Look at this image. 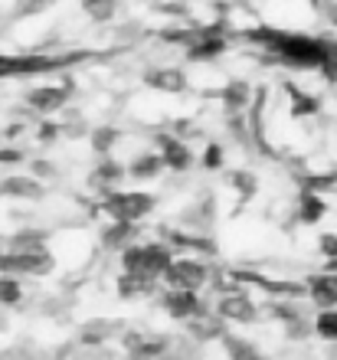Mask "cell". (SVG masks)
Masks as SVG:
<instances>
[{
    "mask_svg": "<svg viewBox=\"0 0 337 360\" xmlns=\"http://www.w3.org/2000/svg\"><path fill=\"white\" fill-rule=\"evenodd\" d=\"M243 39L269 49L279 63L295 69H321L328 59L337 56V43L321 37H308V33H291V30L259 27V30H246Z\"/></svg>",
    "mask_w": 337,
    "mask_h": 360,
    "instance_id": "1",
    "label": "cell"
},
{
    "mask_svg": "<svg viewBox=\"0 0 337 360\" xmlns=\"http://www.w3.org/2000/svg\"><path fill=\"white\" fill-rule=\"evenodd\" d=\"M53 252L43 233H17L10 239V249L0 256V272L10 275H46L53 272Z\"/></svg>",
    "mask_w": 337,
    "mask_h": 360,
    "instance_id": "2",
    "label": "cell"
},
{
    "mask_svg": "<svg viewBox=\"0 0 337 360\" xmlns=\"http://www.w3.org/2000/svg\"><path fill=\"white\" fill-rule=\"evenodd\" d=\"M154 193H144V190H108L102 193V213L108 219H128V223H141L154 210Z\"/></svg>",
    "mask_w": 337,
    "mask_h": 360,
    "instance_id": "3",
    "label": "cell"
},
{
    "mask_svg": "<svg viewBox=\"0 0 337 360\" xmlns=\"http://www.w3.org/2000/svg\"><path fill=\"white\" fill-rule=\"evenodd\" d=\"M170 262H174V252H170L167 243H148V246L122 249V266L128 272H141V275H151V278H160Z\"/></svg>",
    "mask_w": 337,
    "mask_h": 360,
    "instance_id": "4",
    "label": "cell"
},
{
    "mask_svg": "<svg viewBox=\"0 0 337 360\" xmlns=\"http://www.w3.org/2000/svg\"><path fill=\"white\" fill-rule=\"evenodd\" d=\"M75 56H43V53H23V56H4L0 53V79H23V76H43L53 69L69 66Z\"/></svg>",
    "mask_w": 337,
    "mask_h": 360,
    "instance_id": "5",
    "label": "cell"
},
{
    "mask_svg": "<svg viewBox=\"0 0 337 360\" xmlns=\"http://www.w3.org/2000/svg\"><path fill=\"white\" fill-rule=\"evenodd\" d=\"M160 278H164L167 288H193V292H200V288L210 282V269H206L200 259L184 256V259H174V262L164 269Z\"/></svg>",
    "mask_w": 337,
    "mask_h": 360,
    "instance_id": "6",
    "label": "cell"
},
{
    "mask_svg": "<svg viewBox=\"0 0 337 360\" xmlns=\"http://www.w3.org/2000/svg\"><path fill=\"white\" fill-rule=\"evenodd\" d=\"M216 311L223 314L226 321L233 324H253L259 321V308L243 288H229V292L220 295V302H216Z\"/></svg>",
    "mask_w": 337,
    "mask_h": 360,
    "instance_id": "7",
    "label": "cell"
},
{
    "mask_svg": "<svg viewBox=\"0 0 337 360\" xmlns=\"http://www.w3.org/2000/svg\"><path fill=\"white\" fill-rule=\"evenodd\" d=\"M160 304H164V311H167L174 321H190L193 314L206 311L203 298H200L193 288H167L164 298H160Z\"/></svg>",
    "mask_w": 337,
    "mask_h": 360,
    "instance_id": "8",
    "label": "cell"
},
{
    "mask_svg": "<svg viewBox=\"0 0 337 360\" xmlns=\"http://www.w3.org/2000/svg\"><path fill=\"white\" fill-rule=\"evenodd\" d=\"M187 59L190 63H210V59H220L229 49V43H226L220 33H213V30H197V33H190L187 37Z\"/></svg>",
    "mask_w": 337,
    "mask_h": 360,
    "instance_id": "9",
    "label": "cell"
},
{
    "mask_svg": "<svg viewBox=\"0 0 337 360\" xmlns=\"http://www.w3.org/2000/svg\"><path fill=\"white\" fill-rule=\"evenodd\" d=\"M158 151H160V161H164V167L167 171H190L193 167V151H190V144L184 141V138H177V134H160L158 138Z\"/></svg>",
    "mask_w": 337,
    "mask_h": 360,
    "instance_id": "10",
    "label": "cell"
},
{
    "mask_svg": "<svg viewBox=\"0 0 337 360\" xmlns=\"http://www.w3.org/2000/svg\"><path fill=\"white\" fill-rule=\"evenodd\" d=\"M69 98V89L66 86H39V89H30L27 92V105L33 108L37 115H53L59 112Z\"/></svg>",
    "mask_w": 337,
    "mask_h": 360,
    "instance_id": "11",
    "label": "cell"
},
{
    "mask_svg": "<svg viewBox=\"0 0 337 360\" xmlns=\"http://www.w3.org/2000/svg\"><path fill=\"white\" fill-rule=\"evenodd\" d=\"M144 86L154 89V92H170V95H177L187 89V76L180 72V69L174 66H160V69H144Z\"/></svg>",
    "mask_w": 337,
    "mask_h": 360,
    "instance_id": "12",
    "label": "cell"
},
{
    "mask_svg": "<svg viewBox=\"0 0 337 360\" xmlns=\"http://www.w3.org/2000/svg\"><path fill=\"white\" fill-rule=\"evenodd\" d=\"M305 288H308V298L318 308H337V272L334 269H328V272H321V275H311Z\"/></svg>",
    "mask_w": 337,
    "mask_h": 360,
    "instance_id": "13",
    "label": "cell"
},
{
    "mask_svg": "<svg viewBox=\"0 0 337 360\" xmlns=\"http://www.w3.org/2000/svg\"><path fill=\"white\" fill-rule=\"evenodd\" d=\"M187 324V331L197 338V341H213V338H226V318L220 311H200V314H193L190 321H184Z\"/></svg>",
    "mask_w": 337,
    "mask_h": 360,
    "instance_id": "14",
    "label": "cell"
},
{
    "mask_svg": "<svg viewBox=\"0 0 337 360\" xmlns=\"http://www.w3.org/2000/svg\"><path fill=\"white\" fill-rule=\"evenodd\" d=\"M0 197H13V200H39L43 197V184L39 177H4L0 180Z\"/></svg>",
    "mask_w": 337,
    "mask_h": 360,
    "instance_id": "15",
    "label": "cell"
},
{
    "mask_svg": "<svg viewBox=\"0 0 337 360\" xmlns=\"http://www.w3.org/2000/svg\"><path fill=\"white\" fill-rule=\"evenodd\" d=\"M324 213H328V203H324V197H321L314 187L301 190L298 197V219L305 223V226H318L321 219H324Z\"/></svg>",
    "mask_w": 337,
    "mask_h": 360,
    "instance_id": "16",
    "label": "cell"
},
{
    "mask_svg": "<svg viewBox=\"0 0 337 360\" xmlns=\"http://www.w3.org/2000/svg\"><path fill=\"white\" fill-rule=\"evenodd\" d=\"M125 174H128V167H122V164L112 161V158H102V164H98V167L92 171L89 184H92L95 190H102V193H108V190H115L118 184H122Z\"/></svg>",
    "mask_w": 337,
    "mask_h": 360,
    "instance_id": "17",
    "label": "cell"
},
{
    "mask_svg": "<svg viewBox=\"0 0 337 360\" xmlns=\"http://www.w3.org/2000/svg\"><path fill=\"white\" fill-rule=\"evenodd\" d=\"M154 285H158V278H151V275H141V272H128L125 269L122 275H118V282H115V288H118V295L122 298H141V295L154 292Z\"/></svg>",
    "mask_w": 337,
    "mask_h": 360,
    "instance_id": "18",
    "label": "cell"
},
{
    "mask_svg": "<svg viewBox=\"0 0 337 360\" xmlns=\"http://www.w3.org/2000/svg\"><path fill=\"white\" fill-rule=\"evenodd\" d=\"M160 171H164L160 151H141L128 164V177H134V180H154V177H160Z\"/></svg>",
    "mask_w": 337,
    "mask_h": 360,
    "instance_id": "19",
    "label": "cell"
},
{
    "mask_svg": "<svg viewBox=\"0 0 337 360\" xmlns=\"http://www.w3.org/2000/svg\"><path fill=\"white\" fill-rule=\"evenodd\" d=\"M138 223H128V219H112V226H105L102 229V243L108 249H125V246H132L134 236H138Z\"/></svg>",
    "mask_w": 337,
    "mask_h": 360,
    "instance_id": "20",
    "label": "cell"
},
{
    "mask_svg": "<svg viewBox=\"0 0 337 360\" xmlns=\"http://www.w3.org/2000/svg\"><path fill=\"white\" fill-rule=\"evenodd\" d=\"M249 95H253V89H249V82H243V79H233L229 86L220 92V98H223L226 112H246V105H249Z\"/></svg>",
    "mask_w": 337,
    "mask_h": 360,
    "instance_id": "21",
    "label": "cell"
},
{
    "mask_svg": "<svg viewBox=\"0 0 337 360\" xmlns=\"http://www.w3.org/2000/svg\"><path fill=\"white\" fill-rule=\"evenodd\" d=\"M285 92H288L291 115H295V118H308V115H318L321 112V102H318V98H314V95H308V92H301L298 86L285 82Z\"/></svg>",
    "mask_w": 337,
    "mask_h": 360,
    "instance_id": "22",
    "label": "cell"
},
{
    "mask_svg": "<svg viewBox=\"0 0 337 360\" xmlns=\"http://www.w3.org/2000/svg\"><path fill=\"white\" fill-rule=\"evenodd\" d=\"M128 351L134 357H158V354L167 351V341L164 338H144V334H134L128 338Z\"/></svg>",
    "mask_w": 337,
    "mask_h": 360,
    "instance_id": "23",
    "label": "cell"
},
{
    "mask_svg": "<svg viewBox=\"0 0 337 360\" xmlns=\"http://www.w3.org/2000/svg\"><path fill=\"white\" fill-rule=\"evenodd\" d=\"M23 298V288H20V275L0 272V308H10Z\"/></svg>",
    "mask_w": 337,
    "mask_h": 360,
    "instance_id": "24",
    "label": "cell"
},
{
    "mask_svg": "<svg viewBox=\"0 0 337 360\" xmlns=\"http://www.w3.org/2000/svg\"><path fill=\"white\" fill-rule=\"evenodd\" d=\"M79 4L95 23H108L115 17V7H118V0H79Z\"/></svg>",
    "mask_w": 337,
    "mask_h": 360,
    "instance_id": "25",
    "label": "cell"
},
{
    "mask_svg": "<svg viewBox=\"0 0 337 360\" xmlns=\"http://www.w3.org/2000/svg\"><path fill=\"white\" fill-rule=\"evenodd\" d=\"M112 331H115V324L98 318V321H85L82 331H79V338H82V344H102Z\"/></svg>",
    "mask_w": 337,
    "mask_h": 360,
    "instance_id": "26",
    "label": "cell"
},
{
    "mask_svg": "<svg viewBox=\"0 0 337 360\" xmlns=\"http://www.w3.org/2000/svg\"><path fill=\"white\" fill-rule=\"evenodd\" d=\"M314 334L324 341H337V308H321V314L314 318Z\"/></svg>",
    "mask_w": 337,
    "mask_h": 360,
    "instance_id": "27",
    "label": "cell"
},
{
    "mask_svg": "<svg viewBox=\"0 0 337 360\" xmlns=\"http://www.w3.org/2000/svg\"><path fill=\"white\" fill-rule=\"evenodd\" d=\"M229 184H233V190L243 200H249L255 190H259V180H255V174H249V171H233L229 174Z\"/></svg>",
    "mask_w": 337,
    "mask_h": 360,
    "instance_id": "28",
    "label": "cell"
},
{
    "mask_svg": "<svg viewBox=\"0 0 337 360\" xmlns=\"http://www.w3.org/2000/svg\"><path fill=\"white\" fill-rule=\"evenodd\" d=\"M115 141H118V131H115V128H95L92 131V151L98 154V158H108Z\"/></svg>",
    "mask_w": 337,
    "mask_h": 360,
    "instance_id": "29",
    "label": "cell"
},
{
    "mask_svg": "<svg viewBox=\"0 0 337 360\" xmlns=\"http://www.w3.org/2000/svg\"><path fill=\"white\" fill-rule=\"evenodd\" d=\"M318 249H321V256L328 259V269H334L337 272V233H321Z\"/></svg>",
    "mask_w": 337,
    "mask_h": 360,
    "instance_id": "30",
    "label": "cell"
},
{
    "mask_svg": "<svg viewBox=\"0 0 337 360\" xmlns=\"http://www.w3.org/2000/svg\"><path fill=\"white\" fill-rule=\"evenodd\" d=\"M223 158H226L223 144L210 141V144H206V151H203V167H206V171H220V167H223Z\"/></svg>",
    "mask_w": 337,
    "mask_h": 360,
    "instance_id": "31",
    "label": "cell"
},
{
    "mask_svg": "<svg viewBox=\"0 0 337 360\" xmlns=\"http://www.w3.org/2000/svg\"><path fill=\"white\" fill-rule=\"evenodd\" d=\"M56 138H63V124L59 122H39L37 124V141L39 144H49V141H56Z\"/></svg>",
    "mask_w": 337,
    "mask_h": 360,
    "instance_id": "32",
    "label": "cell"
},
{
    "mask_svg": "<svg viewBox=\"0 0 337 360\" xmlns=\"http://www.w3.org/2000/svg\"><path fill=\"white\" fill-rule=\"evenodd\" d=\"M30 174H33V177H39V180H53L59 171L49 161H30Z\"/></svg>",
    "mask_w": 337,
    "mask_h": 360,
    "instance_id": "33",
    "label": "cell"
},
{
    "mask_svg": "<svg viewBox=\"0 0 337 360\" xmlns=\"http://www.w3.org/2000/svg\"><path fill=\"white\" fill-rule=\"evenodd\" d=\"M23 161V154L17 148H0V164H20Z\"/></svg>",
    "mask_w": 337,
    "mask_h": 360,
    "instance_id": "34",
    "label": "cell"
},
{
    "mask_svg": "<svg viewBox=\"0 0 337 360\" xmlns=\"http://www.w3.org/2000/svg\"><path fill=\"white\" fill-rule=\"evenodd\" d=\"M49 0H27L23 7H20V13H37V10H43Z\"/></svg>",
    "mask_w": 337,
    "mask_h": 360,
    "instance_id": "35",
    "label": "cell"
},
{
    "mask_svg": "<svg viewBox=\"0 0 337 360\" xmlns=\"http://www.w3.org/2000/svg\"><path fill=\"white\" fill-rule=\"evenodd\" d=\"M141 4H164V0H141Z\"/></svg>",
    "mask_w": 337,
    "mask_h": 360,
    "instance_id": "36",
    "label": "cell"
}]
</instances>
